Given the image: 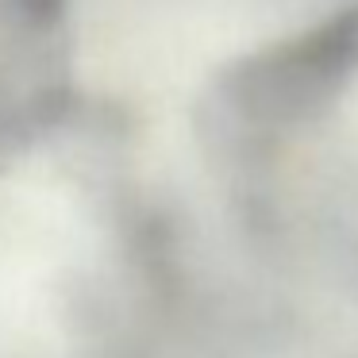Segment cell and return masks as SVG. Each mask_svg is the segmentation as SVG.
<instances>
[{"instance_id":"1","label":"cell","mask_w":358,"mask_h":358,"mask_svg":"<svg viewBox=\"0 0 358 358\" xmlns=\"http://www.w3.org/2000/svg\"><path fill=\"white\" fill-rule=\"evenodd\" d=\"M358 78V0L250 50L216 85V101L247 131L278 135L324 120Z\"/></svg>"}]
</instances>
